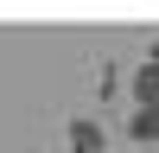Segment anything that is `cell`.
<instances>
[{
  "label": "cell",
  "instance_id": "cell-2",
  "mask_svg": "<svg viewBox=\"0 0 159 153\" xmlns=\"http://www.w3.org/2000/svg\"><path fill=\"white\" fill-rule=\"evenodd\" d=\"M70 153H108V134H102V121L76 115V121H70Z\"/></svg>",
  "mask_w": 159,
  "mask_h": 153
},
{
  "label": "cell",
  "instance_id": "cell-3",
  "mask_svg": "<svg viewBox=\"0 0 159 153\" xmlns=\"http://www.w3.org/2000/svg\"><path fill=\"white\" fill-rule=\"evenodd\" d=\"M127 134L153 147V140H159V102H153V109H134V115H127Z\"/></svg>",
  "mask_w": 159,
  "mask_h": 153
},
{
  "label": "cell",
  "instance_id": "cell-1",
  "mask_svg": "<svg viewBox=\"0 0 159 153\" xmlns=\"http://www.w3.org/2000/svg\"><path fill=\"white\" fill-rule=\"evenodd\" d=\"M127 96H134V109H153V102H159V45L147 51V64L134 70V83H127Z\"/></svg>",
  "mask_w": 159,
  "mask_h": 153
}]
</instances>
